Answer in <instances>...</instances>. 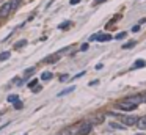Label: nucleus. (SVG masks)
<instances>
[{
	"label": "nucleus",
	"mask_w": 146,
	"mask_h": 135,
	"mask_svg": "<svg viewBox=\"0 0 146 135\" xmlns=\"http://www.w3.org/2000/svg\"><path fill=\"white\" fill-rule=\"evenodd\" d=\"M91 129H93L91 123H90V121H83V123H80V126H79L77 135H88L90 132H91Z\"/></svg>",
	"instance_id": "1"
},
{
	"label": "nucleus",
	"mask_w": 146,
	"mask_h": 135,
	"mask_svg": "<svg viewBox=\"0 0 146 135\" xmlns=\"http://www.w3.org/2000/svg\"><path fill=\"white\" fill-rule=\"evenodd\" d=\"M116 107L121 108V110L130 111V110H135L138 105H134V104H130V102H127V101H121V102H118V104H116Z\"/></svg>",
	"instance_id": "2"
},
{
	"label": "nucleus",
	"mask_w": 146,
	"mask_h": 135,
	"mask_svg": "<svg viewBox=\"0 0 146 135\" xmlns=\"http://www.w3.org/2000/svg\"><path fill=\"white\" fill-rule=\"evenodd\" d=\"M11 11H13V5L11 3H3L2 8H0V17H8Z\"/></svg>",
	"instance_id": "3"
},
{
	"label": "nucleus",
	"mask_w": 146,
	"mask_h": 135,
	"mask_svg": "<svg viewBox=\"0 0 146 135\" xmlns=\"http://www.w3.org/2000/svg\"><path fill=\"white\" fill-rule=\"evenodd\" d=\"M90 39H91V41H99V43H104V41H110V39H112V36H110L109 33H99V35H93Z\"/></svg>",
	"instance_id": "4"
},
{
	"label": "nucleus",
	"mask_w": 146,
	"mask_h": 135,
	"mask_svg": "<svg viewBox=\"0 0 146 135\" xmlns=\"http://www.w3.org/2000/svg\"><path fill=\"white\" fill-rule=\"evenodd\" d=\"M119 119L124 126H134L138 121V118H135V116H119Z\"/></svg>",
	"instance_id": "5"
},
{
	"label": "nucleus",
	"mask_w": 146,
	"mask_h": 135,
	"mask_svg": "<svg viewBox=\"0 0 146 135\" xmlns=\"http://www.w3.org/2000/svg\"><path fill=\"white\" fill-rule=\"evenodd\" d=\"M124 101L130 102V104H134V105H138V104H141V102H143V98L140 94H135V96H127Z\"/></svg>",
	"instance_id": "6"
},
{
	"label": "nucleus",
	"mask_w": 146,
	"mask_h": 135,
	"mask_svg": "<svg viewBox=\"0 0 146 135\" xmlns=\"http://www.w3.org/2000/svg\"><path fill=\"white\" fill-rule=\"evenodd\" d=\"M137 126H138L141 130H146V116H141V118H138V121H137Z\"/></svg>",
	"instance_id": "7"
},
{
	"label": "nucleus",
	"mask_w": 146,
	"mask_h": 135,
	"mask_svg": "<svg viewBox=\"0 0 146 135\" xmlns=\"http://www.w3.org/2000/svg\"><path fill=\"white\" fill-rule=\"evenodd\" d=\"M58 58H60V54H55V55H50V57L46 58V63H55V61H58Z\"/></svg>",
	"instance_id": "8"
},
{
	"label": "nucleus",
	"mask_w": 146,
	"mask_h": 135,
	"mask_svg": "<svg viewBox=\"0 0 146 135\" xmlns=\"http://www.w3.org/2000/svg\"><path fill=\"white\" fill-rule=\"evenodd\" d=\"M146 66V61L145 60H137L135 63H134L132 69H138V68H145Z\"/></svg>",
	"instance_id": "9"
},
{
	"label": "nucleus",
	"mask_w": 146,
	"mask_h": 135,
	"mask_svg": "<svg viewBox=\"0 0 146 135\" xmlns=\"http://www.w3.org/2000/svg\"><path fill=\"white\" fill-rule=\"evenodd\" d=\"M25 44H27V39H20V41H17V43L14 44V49H20V47H24Z\"/></svg>",
	"instance_id": "10"
},
{
	"label": "nucleus",
	"mask_w": 146,
	"mask_h": 135,
	"mask_svg": "<svg viewBox=\"0 0 146 135\" xmlns=\"http://www.w3.org/2000/svg\"><path fill=\"white\" fill-rule=\"evenodd\" d=\"M52 79V72H43L41 75V80H50Z\"/></svg>",
	"instance_id": "11"
},
{
	"label": "nucleus",
	"mask_w": 146,
	"mask_h": 135,
	"mask_svg": "<svg viewBox=\"0 0 146 135\" xmlns=\"http://www.w3.org/2000/svg\"><path fill=\"white\" fill-rule=\"evenodd\" d=\"M135 44H137L135 41H129V43H126L124 46H122V49H130V47H134Z\"/></svg>",
	"instance_id": "12"
},
{
	"label": "nucleus",
	"mask_w": 146,
	"mask_h": 135,
	"mask_svg": "<svg viewBox=\"0 0 146 135\" xmlns=\"http://www.w3.org/2000/svg\"><path fill=\"white\" fill-rule=\"evenodd\" d=\"M10 58V52H3V54H0V61H5Z\"/></svg>",
	"instance_id": "13"
},
{
	"label": "nucleus",
	"mask_w": 146,
	"mask_h": 135,
	"mask_svg": "<svg viewBox=\"0 0 146 135\" xmlns=\"http://www.w3.org/2000/svg\"><path fill=\"white\" fill-rule=\"evenodd\" d=\"M109 127L110 129H121V130H122V129H124V126H122V124H116V123H112Z\"/></svg>",
	"instance_id": "14"
},
{
	"label": "nucleus",
	"mask_w": 146,
	"mask_h": 135,
	"mask_svg": "<svg viewBox=\"0 0 146 135\" xmlns=\"http://www.w3.org/2000/svg\"><path fill=\"white\" fill-rule=\"evenodd\" d=\"M33 74H35V68H30V69H27V71L24 72L25 77H30V75H33Z\"/></svg>",
	"instance_id": "15"
},
{
	"label": "nucleus",
	"mask_w": 146,
	"mask_h": 135,
	"mask_svg": "<svg viewBox=\"0 0 146 135\" xmlns=\"http://www.w3.org/2000/svg\"><path fill=\"white\" fill-rule=\"evenodd\" d=\"M71 91H74V87H71V88H68V90H65V91H61L58 96H65V94H68V93H71Z\"/></svg>",
	"instance_id": "16"
},
{
	"label": "nucleus",
	"mask_w": 146,
	"mask_h": 135,
	"mask_svg": "<svg viewBox=\"0 0 146 135\" xmlns=\"http://www.w3.org/2000/svg\"><path fill=\"white\" fill-rule=\"evenodd\" d=\"M14 108H16V110H20V108H22V102H20V101H14Z\"/></svg>",
	"instance_id": "17"
},
{
	"label": "nucleus",
	"mask_w": 146,
	"mask_h": 135,
	"mask_svg": "<svg viewBox=\"0 0 146 135\" xmlns=\"http://www.w3.org/2000/svg\"><path fill=\"white\" fill-rule=\"evenodd\" d=\"M19 3H20V0H13V2H11V5H13V10H16V8L19 7Z\"/></svg>",
	"instance_id": "18"
},
{
	"label": "nucleus",
	"mask_w": 146,
	"mask_h": 135,
	"mask_svg": "<svg viewBox=\"0 0 146 135\" xmlns=\"http://www.w3.org/2000/svg\"><path fill=\"white\" fill-rule=\"evenodd\" d=\"M126 31H121V33H118V35H116V39H122V38H126Z\"/></svg>",
	"instance_id": "19"
},
{
	"label": "nucleus",
	"mask_w": 146,
	"mask_h": 135,
	"mask_svg": "<svg viewBox=\"0 0 146 135\" xmlns=\"http://www.w3.org/2000/svg\"><path fill=\"white\" fill-rule=\"evenodd\" d=\"M8 101H10V102H14V101H17V96H16V94H11V96H8Z\"/></svg>",
	"instance_id": "20"
},
{
	"label": "nucleus",
	"mask_w": 146,
	"mask_h": 135,
	"mask_svg": "<svg viewBox=\"0 0 146 135\" xmlns=\"http://www.w3.org/2000/svg\"><path fill=\"white\" fill-rule=\"evenodd\" d=\"M36 83H38V80H31L30 83H28V88H33V87H36Z\"/></svg>",
	"instance_id": "21"
},
{
	"label": "nucleus",
	"mask_w": 146,
	"mask_h": 135,
	"mask_svg": "<svg viewBox=\"0 0 146 135\" xmlns=\"http://www.w3.org/2000/svg\"><path fill=\"white\" fill-rule=\"evenodd\" d=\"M69 25H71V22H65V24H61V25H60V28H68Z\"/></svg>",
	"instance_id": "22"
},
{
	"label": "nucleus",
	"mask_w": 146,
	"mask_h": 135,
	"mask_svg": "<svg viewBox=\"0 0 146 135\" xmlns=\"http://www.w3.org/2000/svg\"><path fill=\"white\" fill-rule=\"evenodd\" d=\"M104 2H107V0H94V5H101V3H104Z\"/></svg>",
	"instance_id": "23"
},
{
	"label": "nucleus",
	"mask_w": 146,
	"mask_h": 135,
	"mask_svg": "<svg viewBox=\"0 0 146 135\" xmlns=\"http://www.w3.org/2000/svg\"><path fill=\"white\" fill-rule=\"evenodd\" d=\"M60 80H61V82H66V80H68V75H66V74H65V75H61Z\"/></svg>",
	"instance_id": "24"
},
{
	"label": "nucleus",
	"mask_w": 146,
	"mask_h": 135,
	"mask_svg": "<svg viewBox=\"0 0 146 135\" xmlns=\"http://www.w3.org/2000/svg\"><path fill=\"white\" fill-rule=\"evenodd\" d=\"M33 91H35V93L41 91V87H33Z\"/></svg>",
	"instance_id": "25"
},
{
	"label": "nucleus",
	"mask_w": 146,
	"mask_h": 135,
	"mask_svg": "<svg viewBox=\"0 0 146 135\" xmlns=\"http://www.w3.org/2000/svg\"><path fill=\"white\" fill-rule=\"evenodd\" d=\"M140 30V25H135V27H132V31H138Z\"/></svg>",
	"instance_id": "26"
},
{
	"label": "nucleus",
	"mask_w": 146,
	"mask_h": 135,
	"mask_svg": "<svg viewBox=\"0 0 146 135\" xmlns=\"http://www.w3.org/2000/svg\"><path fill=\"white\" fill-rule=\"evenodd\" d=\"M80 49H82V50H86V49H88V44H83V46H82Z\"/></svg>",
	"instance_id": "27"
},
{
	"label": "nucleus",
	"mask_w": 146,
	"mask_h": 135,
	"mask_svg": "<svg viewBox=\"0 0 146 135\" xmlns=\"http://www.w3.org/2000/svg\"><path fill=\"white\" fill-rule=\"evenodd\" d=\"M79 2H80V0H71V5H77Z\"/></svg>",
	"instance_id": "28"
},
{
	"label": "nucleus",
	"mask_w": 146,
	"mask_h": 135,
	"mask_svg": "<svg viewBox=\"0 0 146 135\" xmlns=\"http://www.w3.org/2000/svg\"><path fill=\"white\" fill-rule=\"evenodd\" d=\"M141 98H143V102H146V93H145V94L141 96Z\"/></svg>",
	"instance_id": "29"
},
{
	"label": "nucleus",
	"mask_w": 146,
	"mask_h": 135,
	"mask_svg": "<svg viewBox=\"0 0 146 135\" xmlns=\"http://www.w3.org/2000/svg\"><path fill=\"white\" fill-rule=\"evenodd\" d=\"M137 135H145V134H137Z\"/></svg>",
	"instance_id": "30"
},
{
	"label": "nucleus",
	"mask_w": 146,
	"mask_h": 135,
	"mask_svg": "<svg viewBox=\"0 0 146 135\" xmlns=\"http://www.w3.org/2000/svg\"><path fill=\"white\" fill-rule=\"evenodd\" d=\"M0 2H2V0H0Z\"/></svg>",
	"instance_id": "31"
}]
</instances>
